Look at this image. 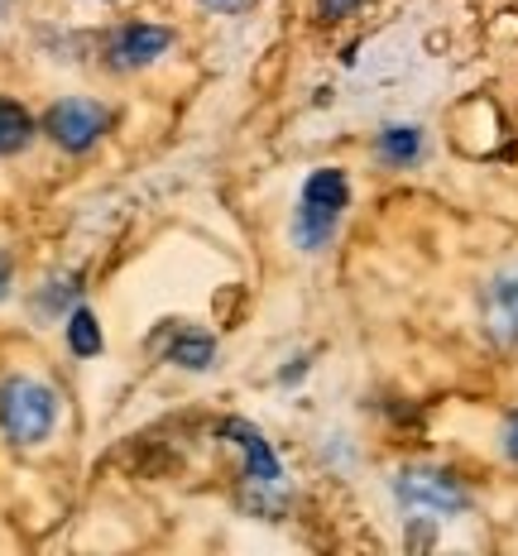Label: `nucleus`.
Masks as SVG:
<instances>
[{
  "mask_svg": "<svg viewBox=\"0 0 518 556\" xmlns=\"http://www.w3.org/2000/svg\"><path fill=\"white\" fill-rule=\"evenodd\" d=\"M351 202V182H345L341 168H317L313 178L303 182V197H298V216H293V240L298 250L317 254L337 236L341 226V212Z\"/></svg>",
  "mask_w": 518,
  "mask_h": 556,
  "instance_id": "nucleus-1",
  "label": "nucleus"
},
{
  "mask_svg": "<svg viewBox=\"0 0 518 556\" xmlns=\"http://www.w3.org/2000/svg\"><path fill=\"white\" fill-rule=\"evenodd\" d=\"M58 422V393L39 379H5L0 384V432L15 446H39Z\"/></svg>",
  "mask_w": 518,
  "mask_h": 556,
  "instance_id": "nucleus-2",
  "label": "nucleus"
},
{
  "mask_svg": "<svg viewBox=\"0 0 518 556\" xmlns=\"http://www.w3.org/2000/svg\"><path fill=\"white\" fill-rule=\"evenodd\" d=\"M216 432L226 437L230 446L245 456V470H240V480H245V490L255 494V508H264L269 500H279L283 494V466L279 456H274V446L264 442V432L255 422H245V417H226Z\"/></svg>",
  "mask_w": 518,
  "mask_h": 556,
  "instance_id": "nucleus-3",
  "label": "nucleus"
},
{
  "mask_svg": "<svg viewBox=\"0 0 518 556\" xmlns=\"http://www.w3.org/2000/svg\"><path fill=\"white\" fill-rule=\"evenodd\" d=\"M394 494H399V504L408 508L413 518H456V514H466V504H470L456 475L422 470V466L403 470L394 480Z\"/></svg>",
  "mask_w": 518,
  "mask_h": 556,
  "instance_id": "nucleus-4",
  "label": "nucleus"
},
{
  "mask_svg": "<svg viewBox=\"0 0 518 556\" xmlns=\"http://www.w3.org/2000/svg\"><path fill=\"white\" fill-rule=\"evenodd\" d=\"M111 115L97 106V101H83V97H67L58 101V106L43 115V130L58 149H67V154H87L91 144H97L101 135H106Z\"/></svg>",
  "mask_w": 518,
  "mask_h": 556,
  "instance_id": "nucleus-5",
  "label": "nucleus"
},
{
  "mask_svg": "<svg viewBox=\"0 0 518 556\" xmlns=\"http://www.w3.org/2000/svg\"><path fill=\"white\" fill-rule=\"evenodd\" d=\"M480 317H485V331L494 345H518V269H504L490 278Z\"/></svg>",
  "mask_w": 518,
  "mask_h": 556,
  "instance_id": "nucleus-6",
  "label": "nucleus"
},
{
  "mask_svg": "<svg viewBox=\"0 0 518 556\" xmlns=\"http://www.w3.org/2000/svg\"><path fill=\"white\" fill-rule=\"evenodd\" d=\"M168 43H173V34L164 25H121L111 34L106 53H111V67H144V63H154Z\"/></svg>",
  "mask_w": 518,
  "mask_h": 556,
  "instance_id": "nucleus-7",
  "label": "nucleus"
},
{
  "mask_svg": "<svg viewBox=\"0 0 518 556\" xmlns=\"http://www.w3.org/2000/svg\"><path fill=\"white\" fill-rule=\"evenodd\" d=\"M34 139V121H29V111L20 106V101H10V97H0V154H20Z\"/></svg>",
  "mask_w": 518,
  "mask_h": 556,
  "instance_id": "nucleus-8",
  "label": "nucleus"
},
{
  "mask_svg": "<svg viewBox=\"0 0 518 556\" xmlns=\"http://www.w3.org/2000/svg\"><path fill=\"white\" fill-rule=\"evenodd\" d=\"M418 154H422L418 125H389V130L379 135V159H384V164H413Z\"/></svg>",
  "mask_w": 518,
  "mask_h": 556,
  "instance_id": "nucleus-9",
  "label": "nucleus"
},
{
  "mask_svg": "<svg viewBox=\"0 0 518 556\" xmlns=\"http://www.w3.org/2000/svg\"><path fill=\"white\" fill-rule=\"evenodd\" d=\"M212 355H216V341L212 336H202V331H178L173 336V345H168V361L182 365V369H206L212 365Z\"/></svg>",
  "mask_w": 518,
  "mask_h": 556,
  "instance_id": "nucleus-10",
  "label": "nucleus"
},
{
  "mask_svg": "<svg viewBox=\"0 0 518 556\" xmlns=\"http://www.w3.org/2000/svg\"><path fill=\"white\" fill-rule=\"evenodd\" d=\"M67 351L83 355V361L101 355V327H97V317H91L87 307H77L73 317H67Z\"/></svg>",
  "mask_w": 518,
  "mask_h": 556,
  "instance_id": "nucleus-11",
  "label": "nucleus"
},
{
  "mask_svg": "<svg viewBox=\"0 0 518 556\" xmlns=\"http://www.w3.org/2000/svg\"><path fill=\"white\" fill-rule=\"evenodd\" d=\"M365 0H317V15L327 20V25H337V20H345L351 10H361Z\"/></svg>",
  "mask_w": 518,
  "mask_h": 556,
  "instance_id": "nucleus-12",
  "label": "nucleus"
},
{
  "mask_svg": "<svg viewBox=\"0 0 518 556\" xmlns=\"http://www.w3.org/2000/svg\"><path fill=\"white\" fill-rule=\"evenodd\" d=\"M504 456L518 460V413H509V422H504Z\"/></svg>",
  "mask_w": 518,
  "mask_h": 556,
  "instance_id": "nucleus-13",
  "label": "nucleus"
},
{
  "mask_svg": "<svg viewBox=\"0 0 518 556\" xmlns=\"http://www.w3.org/2000/svg\"><path fill=\"white\" fill-rule=\"evenodd\" d=\"M206 10H222V15H236V10H245L250 0H202Z\"/></svg>",
  "mask_w": 518,
  "mask_h": 556,
  "instance_id": "nucleus-14",
  "label": "nucleus"
},
{
  "mask_svg": "<svg viewBox=\"0 0 518 556\" xmlns=\"http://www.w3.org/2000/svg\"><path fill=\"white\" fill-rule=\"evenodd\" d=\"M5 288H10V260L0 254V298H5Z\"/></svg>",
  "mask_w": 518,
  "mask_h": 556,
  "instance_id": "nucleus-15",
  "label": "nucleus"
},
{
  "mask_svg": "<svg viewBox=\"0 0 518 556\" xmlns=\"http://www.w3.org/2000/svg\"><path fill=\"white\" fill-rule=\"evenodd\" d=\"M0 15H5V0H0Z\"/></svg>",
  "mask_w": 518,
  "mask_h": 556,
  "instance_id": "nucleus-16",
  "label": "nucleus"
}]
</instances>
